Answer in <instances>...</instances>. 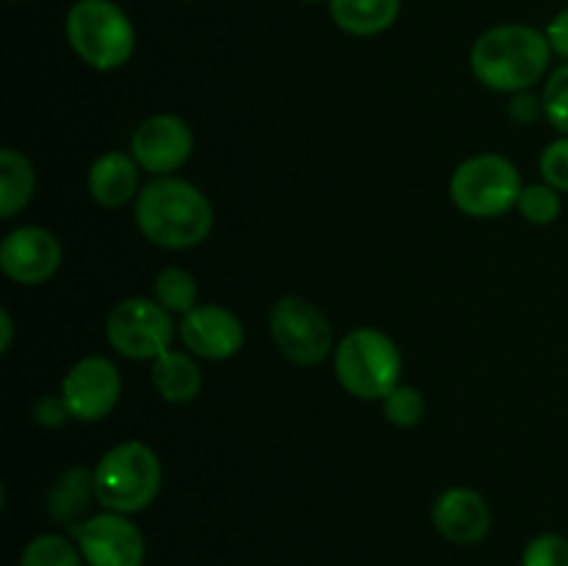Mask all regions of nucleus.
<instances>
[{"instance_id": "obj_1", "label": "nucleus", "mask_w": 568, "mask_h": 566, "mask_svg": "<svg viewBox=\"0 0 568 566\" xmlns=\"http://www.w3.org/2000/svg\"><path fill=\"white\" fill-rule=\"evenodd\" d=\"M133 216L150 244L164 250H189L205 242L214 228V209L194 183L161 175L139 192Z\"/></svg>"}, {"instance_id": "obj_2", "label": "nucleus", "mask_w": 568, "mask_h": 566, "mask_svg": "<svg viewBox=\"0 0 568 566\" xmlns=\"http://www.w3.org/2000/svg\"><path fill=\"white\" fill-rule=\"evenodd\" d=\"M552 59L547 33L530 26H497L471 48V72L491 92L516 94L536 87Z\"/></svg>"}, {"instance_id": "obj_3", "label": "nucleus", "mask_w": 568, "mask_h": 566, "mask_svg": "<svg viewBox=\"0 0 568 566\" xmlns=\"http://www.w3.org/2000/svg\"><path fill=\"white\" fill-rule=\"evenodd\" d=\"M94 475V497L114 514H139L161 492V461L150 444L120 442L100 455Z\"/></svg>"}, {"instance_id": "obj_4", "label": "nucleus", "mask_w": 568, "mask_h": 566, "mask_svg": "<svg viewBox=\"0 0 568 566\" xmlns=\"http://www.w3.org/2000/svg\"><path fill=\"white\" fill-rule=\"evenodd\" d=\"M67 42L92 70L109 72L136 50L133 22L114 0H75L64 20Z\"/></svg>"}, {"instance_id": "obj_5", "label": "nucleus", "mask_w": 568, "mask_h": 566, "mask_svg": "<svg viewBox=\"0 0 568 566\" xmlns=\"http://www.w3.org/2000/svg\"><path fill=\"white\" fill-rule=\"evenodd\" d=\"M338 383L358 400H383L403 375L397 342L377 327H355L333 350Z\"/></svg>"}, {"instance_id": "obj_6", "label": "nucleus", "mask_w": 568, "mask_h": 566, "mask_svg": "<svg viewBox=\"0 0 568 566\" xmlns=\"http://www.w3.org/2000/svg\"><path fill=\"white\" fill-rule=\"evenodd\" d=\"M519 170L499 153H480L460 161L449 181L455 209L475 220H494L516 209L521 194Z\"/></svg>"}, {"instance_id": "obj_7", "label": "nucleus", "mask_w": 568, "mask_h": 566, "mask_svg": "<svg viewBox=\"0 0 568 566\" xmlns=\"http://www.w3.org/2000/svg\"><path fill=\"white\" fill-rule=\"evenodd\" d=\"M172 314L150 297H128L111 309L105 320V338L120 355L133 361H155L175 342Z\"/></svg>"}, {"instance_id": "obj_8", "label": "nucleus", "mask_w": 568, "mask_h": 566, "mask_svg": "<svg viewBox=\"0 0 568 566\" xmlns=\"http://www.w3.org/2000/svg\"><path fill=\"white\" fill-rule=\"evenodd\" d=\"M270 333L283 358L297 366L322 364L333 353V325L320 305L286 294L270 311Z\"/></svg>"}, {"instance_id": "obj_9", "label": "nucleus", "mask_w": 568, "mask_h": 566, "mask_svg": "<svg viewBox=\"0 0 568 566\" xmlns=\"http://www.w3.org/2000/svg\"><path fill=\"white\" fill-rule=\"evenodd\" d=\"M83 560L89 566H142L144 536L125 514L103 511L70 525Z\"/></svg>"}, {"instance_id": "obj_10", "label": "nucleus", "mask_w": 568, "mask_h": 566, "mask_svg": "<svg viewBox=\"0 0 568 566\" xmlns=\"http://www.w3.org/2000/svg\"><path fill=\"white\" fill-rule=\"evenodd\" d=\"M120 370L103 355H87L61 381V397L72 420L100 422L120 403Z\"/></svg>"}, {"instance_id": "obj_11", "label": "nucleus", "mask_w": 568, "mask_h": 566, "mask_svg": "<svg viewBox=\"0 0 568 566\" xmlns=\"http://www.w3.org/2000/svg\"><path fill=\"white\" fill-rule=\"evenodd\" d=\"M194 150V133L178 114H153L133 131L131 155L155 178L181 170Z\"/></svg>"}, {"instance_id": "obj_12", "label": "nucleus", "mask_w": 568, "mask_h": 566, "mask_svg": "<svg viewBox=\"0 0 568 566\" xmlns=\"http://www.w3.org/2000/svg\"><path fill=\"white\" fill-rule=\"evenodd\" d=\"M61 266V242L39 225H22L6 233L0 244V270L9 281L39 286L50 281Z\"/></svg>"}, {"instance_id": "obj_13", "label": "nucleus", "mask_w": 568, "mask_h": 566, "mask_svg": "<svg viewBox=\"0 0 568 566\" xmlns=\"http://www.w3.org/2000/svg\"><path fill=\"white\" fill-rule=\"evenodd\" d=\"M178 338L197 358L227 361L242 350L244 325L225 305L200 303L189 314L181 316Z\"/></svg>"}, {"instance_id": "obj_14", "label": "nucleus", "mask_w": 568, "mask_h": 566, "mask_svg": "<svg viewBox=\"0 0 568 566\" xmlns=\"http://www.w3.org/2000/svg\"><path fill=\"white\" fill-rule=\"evenodd\" d=\"M433 525L447 542L477 544L491 530V508L475 488L453 486L442 492L433 505Z\"/></svg>"}, {"instance_id": "obj_15", "label": "nucleus", "mask_w": 568, "mask_h": 566, "mask_svg": "<svg viewBox=\"0 0 568 566\" xmlns=\"http://www.w3.org/2000/svg\"><path fill=\"white\" fill-rule=\"evenodd\" d=\"M139 170L142 166L136 164V159L131 153H120V150L103 153L89 166V194L103 209L128 205L131 200L139 198Z\"/></svg>"}, {"instance_id": "obj_16", "label": "nucleus", "mask_w": 568, "mask_h": 566, "mask_svg": "<svg viewBox=\"0 0 568 566\" xmlns=\"http://www.w3.org/2000/svg\"><path fill=\"white\" fill-rule=\"evenodd\" d=\"M327 9L349 37H377L397 22L403 0H327Z\"/></svg>"}, {"instance_id": "obj_17", "label": "nucleus", "mask_w": 568, "mask_h": 566, "mask_svg": "<svg viewBox=\"0 0 568 566\" xmlns=\"http://www.w3.org/2000/svg\"><path fill=\"white\" fill-rule=\"evenodd\" d=\"M197 355L178 353V350H166L164 355L153 361V377L155 388L166 403H192L203 388V372L197 366Z\"/></svg>"}, {"instance_id": "obj_18", "label": "nucleus", "mask_w": 568, "mask_h": 566, "mask_svg": "<svg viewBox=\"0 0 568 566\" xmlns=\"http://www.w3.org/2000/svg\"><path fill=\"white\" fill-rule=\"evenodd\" d=\"M94 497V475L83 466H70L48 492V514L59 525H75Z\"/></svg>"}, {"instance_id": "obj_19", "label": "nucleus", "mask_w": 568, "mask_h": 566, "mask_svg": "<svg viewBox=\"0 0 568 566\" xmlns=\"http://www.w3.org/2000/svg\"><path fill=\"white\" fill-rule=\"evenodd\" d=\"M37 189V172L31 161L14 148L0 150V216L11 220L20 214L33 198Z\"/></svg>"}, {"instance_id": "obj_20", "label": "nucleus", "mask_w": 568, "mask_h": 566, "mask_svg": "<svg viewBox=\"0 0 568 566\" xmlns=\"http://www.w3.org/2000/svg\"><path fill=\"white\" fill-rule=\"evenodd\" d=\"M155 300L164 305L170 314H189L197 305V281L192 272L181 270V266H164L155 275L153 283Z\"/></svg>"}, {"instance_id": "obj_21", "label": "nucleus", "mask_w": 568, "mask_h": 566, "mask_svg": "<svg viewBox=\"0 0 568 566\" xmlns=\"http://www.w3.org/2000/svg\"><path fill=\"white\" fill-rule=\"evenodd\" d=\"M81 549L59 533H42L31 538L20 555V566H83Z\"/></svg>"}, {"instance_id": "obj_22", "label": "nucleus", "mask_w": 568, "mask_h": 566, "mask_svg": "<svg viewBox=\"0 0 568 566\" xmlns=\"http://www.w3.org/2000/svg\"><path fill=\"white\" fill-rule=\"evenodd\" d=\"M516 209L532 225H552L564 211V200H560L558 189L549 183H530L521 189Z\"/></svg>"}, {"instance_id": "obj_23", "label": "nucleus", "mask_w": 568, "mask_h": 566, "mask_svg": "<svg viewBox=\"0 0 568 566\" xmlns=\"http://www.w3.org/2000/svg\"><path fill=\"white\" fill-rule=\"evenodd\" d=\"M383 403V416L392 422L394 427H416L425 416V397H422L419 388L405 386V383H397Z\"/></svg>"}, {"instance_id": "obj_24", "label": "nucleus", "mask_w": 568, "mask_h": 566, "mask_svg": "<svg viewBox=\"0 0 568 566\" xmlns=\"http://www.w3.org/2000/svg\"><path fill=\"white\" fill-rule=\"evenodd\" d=\"M544 117L549 120V125L558 128L564 137H568V61L560 64L552 75L547 78V87H544Z\"/></svg>"}, {"instance_id": "obj_25", "label": "nucleus", "mask_w": 568, "mask_h": 566, "mask_svg": "<svg viewBox=\"0 0 568 566\" xmlns=\"http://www.w3.org/2000/svg\"><path fill=\"white\" fill-rule=\"evenodd\" d=\"M521 566H568V538L560 533H541L527 542Z\"/></svg>"}, {"instance_id": "obj_26", "label": "nucleus", "mask_w": 568, "mask_h": 566, "mask_svg": "<svg viewBox=\"0 0 568 566\" xmlns=\"http://www.w3.org/2000/svg\"><path fill=\"white\" fill-rule=\"evenodd\" d=\"M538 170H541L544 183L555 186L558 192H568V137L547 144L541 161H538Z\"/></svg>"}, {"instance_id": "obj_27", "label": "nucleus", "mask_w": 568, "mask_h": 566, "mask_svg": "<svg viewBox=\"0 0 568 566\" xmlns=\"http://www.w3.org/2000/svg\"><path fill=\"white\" fill-rule=\"evenodd\" d=\"M67 420H72L70 408H67L64 397L59 394H42V397L33 403V422L39 427H61Z\"/></svg>"}, {"instance_id": "obj_28", "label": "nucleus", "mask_w": 568, "mask_h": 566, "mask_svg": "<svg viewBox=\"0 0 568 566\" xmlns=\"http://www.w3.org/2000/svg\"><path fill=\"white\" fill-rule=\"evenodd\" d=\"M510 120L519 122V125H530L538 117H544V100L538 94H532L530 89L527 92H516L514 100H510L508 109Z\"/></svg>"}, {"instance_id": "obj_29", "label": "nucleus", "mask_w": 568, "mask_h": 566, "mask_svg": "<svg viewBox=\"0 0 568 566\" xmlns=\"http://www.w3.org/2000/svg\"><path fill=\"white\" fill-rule=\"evenodd\" d=\"M547 39L552 44V53H558L560 59L568 61V9L555 14V20L547 26Z\"/></svg>"}, {"instance_id": "obj_30", "label": "nucleus", "mask_w": 568, "mask_h": 566, "mask_svg": "<svg viewBox=\"0 0 568 566\" xmlns=\"http://www.w3.org/2000/svg\"><path fill=\"white\" fill-rule=\"evenodd\" d=\"M0 333H3V342H0V353H9L11 338H14V322H11L9 311H0Z\"/></svg>"}, {"instance_id": "obj_31", "label": "nucleus", "mask_w": 568, "mask_h": 566, "mask_svg": "<svg viewBox=\"0 0 568 566\" xmlns=\"http://www.w3.org/2000/svg\"><path fill=\"white\" fill-rule=\"evenodd\" d=\"M305 3H322V0H305Z\"/></svg>"}, {"instance_id": "obj_32", "label": "nucleus", "mask_w": 568, "mask_h": 566, "mask_svg": "<svg viewBox=\"0 0 568 566\" xmlns=\"http://www.w3.org/2000/svg\"><path fill=\"white\" fill-rule=\"evenodd\" d=\"M11 3H22V0H11Z\"/></svg>"}, {"instance_id": "obj_33", "label": "nucleus", "mask_w": 568, "mask_h": 566, "mask_svg": "<svg viewBox=\"0 0 568 566\" xmlns=\"http://www.w3.org/2000/svg\"><path fill=\"white\" fill-rule=\"evenodd\" d=\"M183 3H192V0H183Z\"/></svg>"}]
</instances>
